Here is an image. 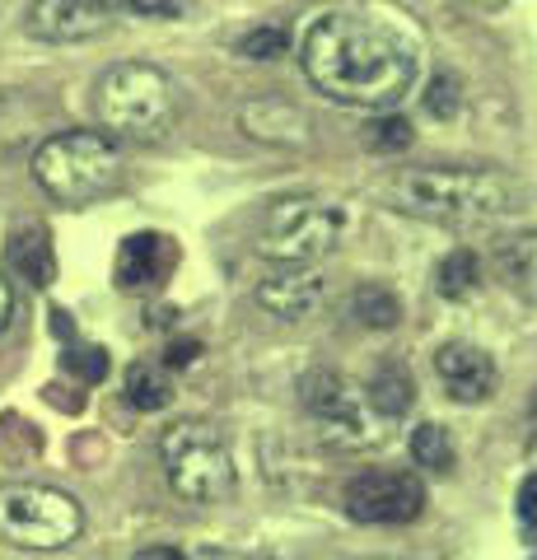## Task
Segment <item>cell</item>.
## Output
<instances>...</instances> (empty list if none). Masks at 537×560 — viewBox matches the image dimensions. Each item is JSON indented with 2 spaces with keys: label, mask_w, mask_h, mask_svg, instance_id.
<instances>
[{
  "label": "cell",
  "mask_w": 537,
  "mask_h": 560,
  "mask_svg": "<svg viewBox=\"0 0 537 560\" xmlns=\"http://www.w3.org/2000/svg\"><path fill=\"white\" fill-rule=\"evenodd\" d=\"M304 70L323 94L341 103L388 108L416 80V47L384 20L355 10H332L308 28Z\"/></svg>",
  "instance_id": "1"
},
{
  "label": "cell",
  "mask_w": 537,
  "mask_h": 560,
  "mask_svg": "<svg viewBox=\"0 0 537 560\" xmlns=\"http://www.w3.org/2000/svg\"><path fill=\"white\" fill-rule=\"evenodd\" d=\"M397 197L407 201V210L435 215L448 224H481L514 210V191L510 183L491 168H407L397 178Z\"/></svg>",
  "instance_id": "2"
},
{
  "label": "cell",
  "mask_w": 537,
  "mask_h": 560,
  "mask_svg": "<svg viewBox=\"0 0 537 560\" xmlns=\"http://www.w3.org/2000/svg\"><path fill=\"white\" fill-rule=\"evenodd\" d=\"M33 178L61 206H84L117 191L122 183V150L103 131H66L51 136L33 154Z\"/></svg>",
  "instance_id": "3"
},
{
  "label": "cell",
  "mask_w": 537,
  "mask_h": 560,
  "mask_svg": "<svg viewBox=\"0 0 537 560\" xmlns=\"http://www.w3.org/2000/svg\"><path fill=\"white\" fill-rule=\"evenodd\" d=\"M94 113L108 131L127 140H160L173 117H178V90L164 70L145 61L113 66L108 75L94 84Z\"/></svg>",
  "instance_id": "4"
},
{
  "label": "cell",
  "mask_w": 537,
  "mask_h": 560,
  "mask_svg": "<svg viewBox=\"0 0 537 560\" xmlns=\"http://www.w3.org/2000/svg\"><path fill=\"white\" fill-rule=\"evenodd\" d=\"M164 471H168V486L178 490L183 500L192 504H220L234 495V458H230V444L215 425L206 420H183L164 434Z\"/></svg>",
  "instance_id": "5"
},
{
  "label": "cell",
  "mask_w": 537,
  "mask_h": 560,
  "mask_svg": "<svg viewBox=\"0 0 537 560\" xmlns=\"http://www.w3.org/2000/svg\"><path fill=\"white\" fill-rule=\"evenodd\" d=\"M341 238V215L337 206H323L314 197H290L276 201L262 220V248L271 261H285V267H300V261H314L323 253H332Z\"/></svg>",
  "instance_id": "6"
},
{
  "label": "cell",
  "mask_w": 537,
  "mask_h": 560,
  "mask_svg": "<svg viewBox=\"0 0 537 560\" xmlns=\"http://www.w3.org/2000/svg\"><path fill=\"white\" fill-rule=\"evenodd\" d=\"M80 523H84L80 504L71 495H61V490H47V486H24V490H10V495L0 500V528H5L14 541L38 547V551L75 541Z\"/></svg>",
  "instance_id": "7"
},
{
  "label": "cell",
  "mask_w": 537,
  "mask_h": 560,
  "mask_svg": "<svg viewBox=\"0 0 537 560\" xmlns=\"http://www.w3.org/2000/svg\"><path fill=\"white\" fill-rule=\"evenodd\" d=\"M341 504L360 523H411L425 510V486L411 471H360L346 481Z\"/></svg>",
  "instance_id": "8"
},
{
  "label": "cell",
  "mask_w": 537,
  "mask_h": 560,
  "mask_svg": "<svg viewBox=\"0 0 537 560\" xmlns=\"http://www.w3.org/2000/svg\"><path fill=\"white\" fill-rule=\"evenodd\" d=\"M108 28V5L103 0H33L28 33L47 43H84Z\"/></svg>",
  "instance_id": "9"
},
{
  "label": "cell",
  "mask_w": 537,
  "mask_h": 560,
  "mask_svg": "<svg viewBox=\"0 0 537 560\" xmlns=\"http://www.w3.org/2000/svg\"><path fill=\"white\" fill-rule=\"evenodd\" d=\"M178 267V248L164 234H131L117 248V285L122 290H154Z\"/></svg>",
  "instance_id": "10"
},
{
  "label": "cell",
  "mask_w": 537,
  "mask_h": 560,
  "mask_svg": "<svg viewBox=\"0 0 537 560\" xmlns=\"http://www.w3.org/2000/svg\"><path fill=\"white\" fill-rule=\"evenodd\" d=\"M435 374L454 401H481L495 393V360L481 346H467V341L444 346L435 355Z\"/></svg>",
  "instance_id": "11"
},
{
  "label": "cell",
  "mask_w": 537,
  "mask_h": 560,
  "mask_svg": "<svg viewBox=\"0 0 537 560\" xmlns=\"http://www.w3.org/2000/svg\"><path fill=\"white\" fill-rule=\"evenodd\" d=\"M257 304L285 323H300L323 304V280L308 271H276L257 285Z\"/></svg>",
  "instance_id": "12"
},
{
  "label": "cell",
  "mask_w": 537,
  "mask_h": 560,
  "mask_svg": "<svg viewBox=\"0 0 537 560\" xmlns=\"http://www.w3.org/2000/svg\"><path fill=\"white\" fill-rule=\"evenodd\" d=\"M5 257L10 267L20 271L28 285H51V276H57V257H51V238L43 224H14L10 238H5Z\"/></svg>",
  "instance_id": "13"
},
{
  "label": "cell",
  "mask_w": 537,
  "mask_h": 560,
  "mask_svg": "<svg viewBox=\"0 0 537 560\" xmlns=\"http://www.w3.org/2000/svg\"><path fill=\"white\" fill-rule=\"evenodd\" d=\"M495 271L510 290L537 304V234H514L505 243H495Z\"/></svg>",
  "instance_id": "14"
},
{
  "label": "cell",
  "mask_w": 537,
  "mask_h": 560,
  "mask_svg": "<svg viewBox=\"0 0 537 560\" xmlns=\"http://www.w3.org/2000/svg\"><path fill=\"white\" fill-rule=\"evenodd\" d=\"M300 393H304V407L314 411V416H323L327 425H337V430H355L360 425V416H355L351 397H346L337 374H308L300 383Z\"/></svg>",
  "instance_id": "15"
},
{
  "label": "cell",
  "mask_w": 537,
  "mask_h": 560,
  "mask_svg": "<svg viewBox=\"0 0 537 560\" xmlns=\"http://www.w3.org/2000/svg\"><path fill=\"white\" fill-rule=\"evenodd\" d=\"M127 401L136 411H160L173 401V383L154 364H131L127 370Z\"/></svg>",
  "instance_id": "16"
},
{
  "label": "cell",
  "mask_w": 537,
  "mask_h": 560,
  "mask_svg": "<svg viewBox=\"0 0 537 560\" xmlns=\"http://www.w3.org/2000/svg\"><path fill=\"white\" fill-rule=\"evenodd\" d=\"M355 318L374 327V331H384V327H397L402 323V304H397V294L384 290V285H365V290H355Z\"/></svg>",
  "instance_id": "17"
},
{
  "label": "cell",
  "mask_w": 537,
  "mask_h": 560,
  "mask_svg": "<svg viewBox=\"0 0 537 560\" xmlns=\"http://www.w3.org/2000/svg\"><path fill=\"white\" fill-rule=\"evenodd\" d=\"M477 276H481V261L463 248V253H448V257L440 261L435 285H440L444 300H467V294L477 290Z\"/></svg>",
  "instance_id": "18"
},
{
  "label": "cell",
  "mask_w": 537,
  "mask_h": 560,
  "mask_svg": "<svg viewBox=\"0 0 537 560\" xmlns=\"http://www.w3.org/2000/svg\"><path fill=\"white\" fill-rule=\"evenodd\" d=\"M370 401H374V411H384V416H402V411H411L416 388L402 370H384L370 383Z\"/></svg>",
  "instance_id": "19"
},
{
  "label": "cell",
  "mask_w": 537,
  "mask_h": 560,
  "mask_svg": "<svg viewBox=\"0 0 537 560\" xmlns=\"http://www.w3.org/2000/svg\"><path fill=\"white\" fill-rule=\"evenodd\" d=\"M411 458L421 467L448 471V467H454V440H448V430L444 425H421L411 434Z\"/></svg>",
  "instance_id": "20"
},
{
  "label": "cell",
  "mask_w": 537,
  "mask_h": 560,
  "mask_svg": "<svg viewBox=\"0 0 537 560\" xmlns=\"http://www.w3.org/2000/svg\"><path fill=\"white\" fill-rule=\"evenodd\" d=\"M285 47H290V33H285V28H276V24H267V28H253L248 38L238 43V51H244V57H253V61L285 57Z\"/></svg>",
  "instance_id": "21"
},
{
  "label": "cell",
  "mask_w": 537,
  "mask_h": 560,
  "mask_svg": "<svg viewBox=\"0 0 537 560\" xmlns=\"http://www.w3.org/2000/svg\"><path fill=\"white\" fill-rule=\"evenodd\" d=\"M66 370H71L75 378H84V383H98L103 374H108V355H103L98 346H71L66 350Z\"/></svg>",
  "instance_id": "22"
},
{
  "label": "cell",
  "mask_w": 537,
  "mask_h": 560,
  "mask_svg": "<svg viewBox=\"0 0 537 560\" xmlns=\"http://www.w3.org/2000/svg\"><path fill=\"white\" fill-rule=\"evenodd\" d=\"M425 108L435 117H454L463 108V94H458V80L454 75H435L430 80V94H425Z\"/></svg>",
  "instance_id": "23"
},
{
  "label": "cell",
  "mask_w": 537,
  "mask_h": 560,
  "mask_svg": "<svg viewBox=\"0 0 537 560\" xmlns=\"http://www.w3.org/2000/svg\"><path fill=\"white\" fill-rule=\"evenodd\" d=\"M370 145L374 150H407L411 145V127H407V121L402 117H378L374 121V127H370Z\"/></svg>",
  "instance_id": "24"
},
{
  "label": "cell",
  "mask_w": 537,
  "mask_h": 560,
  "mask_svg": "<svg viewBox=\"0 0 537 560\" xmlns=\"http://www.w3.org/2000/svg\"><path fill=\"white\" fill-rule=\"evenodd\" d=\"M127 10L136 14H150V20H168V14H178V0H122Z\"/></svg>",
  "instance_id": "25"
},
{
  "label": "cell",
  "mask_w": 537,
  "mask_h": 560,
  "mask_svg": "<svg viewBox=\"0 0 537 560\" xmlns=\"http://www.w3.org/2000/svg\"><path fill=\"white\" fill-rule=\"evenodd\" d=\"M518 518H524L528 528H537V477H528L524 490H518Z\"/></svg>",
  "instance_id": "26"
},
{
  "label": "cell",
  "mask_w": 537,
  "mask_h": 560,
  "mask_svg": "<svg viewBox=\"0 0 537 560\" xmlns=\"http://www.w3.org/2000/svg\"><path fill=\"white\" fill-rule=\"evenodd\" d=\"M14 327V290H10V280L0 276V337Z\"/></svg>",
  "instance_id": "27"
},
{
  "label": "cell",
  "mask_w": 537,
  "mask_h": 560,
  "mask_svg": "<svg viewBox=\"0 0 537 560\" xmlns=\"http://www.w3.org/2000/svg\"><path fill=\"white\" fill-rule=\"evenodd\" d=\"M197 355H201V346H197V341H173L164 360H168V364H192Z\"/></svg>",
  "instance_id": "28"
},
{
  "label": "cell",
  "mask_w": 537,
  "mask_h": 560,
  "mask_svg": "<svg viewBox=\"0 0 537 560\" xmlns=\"http://www.w3.org/2000/svg\"><path fill=\"white\" fill-rule=\"evenodd\" d=\"M136 560H187V556L173 547H145V551H136Z\"/></svg>",
  "instance_id": "29"
}]
</instances>
